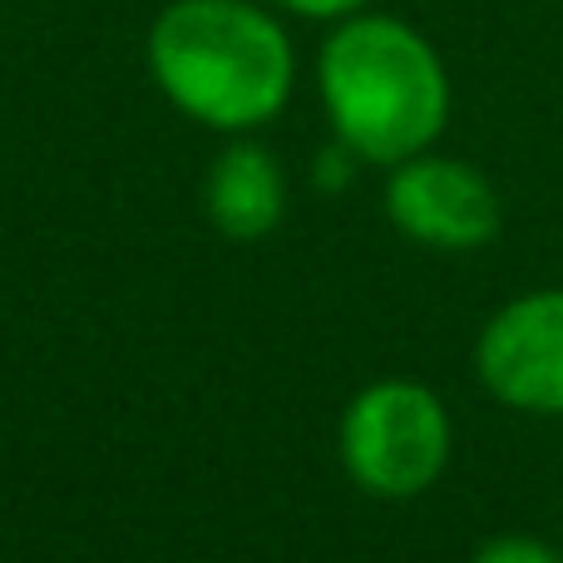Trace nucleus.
<instances>
[{"label":"nucleus","instance_id":"f03ea898","mask_svg":"<svg viewBox=\"0 0 563 563\" xmlns=\"http://www.w3.org/2000/svg\"><path fill=\"white\" fill-rule=\"evenodd\" d=\"M148 69L178 114L247 134L287 109L297 49L282 20L253 0H174L148 30Z\"/></svg>","mask_w":563,"mask_h":563},{"label":"nucleus","instance_id":"20e7f679","mask_svg":"<svg viewBox=\"0 0 563 563\" xmlns=\"http://www.w3.org/2000/svg\"><path fill=\"white\" fill-rule=\"evenodd\" d=\"M475 376L505 410L563 416V287L509 297L475 336Z\"/></svg>","mask_w":563,"mask_h":563},{"label":"nucleus","instance_id":"6e6552de","mask_svg":"<svg viewBox=\"0 0 563 563\" xmlns=\"http://www.w3.org/2000/svg\"><path fill=\"white\" fill-rule=\"evenodd\" d=\"M356 168H361V158L351 154L341 139H331V144L317 154V184L327 188V194H341V188L351 184V174H356Z\"/></svg>","mask_w":563,"mask_h":563},{"label":"nucleus","instance_id":"423d86ee","mask_svg":"<svg viewBox=\"0 0 563 563\" xmlns=\"http://www.w3.org/2000/svg\"><path fill=\"white\" fill-rule=\"evenodd\" d=\"M287 213V178L263 144H228L208 168V218L223 238L257 243Z\"/></svg>","mask_w":563,"mask_h":563},{"label":"nucleus","instance_id":"f257e3e1","mask_svg":"<svg viewBox=\"0 0 563 563\" xmlns=\"http://www.w3.org/2000/svg\"><path fill=\"white\" fill-rule=\"evenodd\" d=\"M317 95L331 139L376 168H396L435 148L455 109L440 49L410 20L380 10L331 25L317 49Z\"/></svg>","mask_w":563,"mask_h":563},{"label":"nucleus","instance_id":"39448f33","mask_svg":"<svg viewBox=\"0 0 563 563\" xmlns=\"http://www.w3.org/2000/svg\"><path fill=\"white\" fill-rule=\"evenodd\" d=\"M386 174V218L410 243L435 253H475L495 243L505 228V208L489 174L465 158L426 148Z\"/></svg>","mask_w":563,"mask_h":563},{"label":"nucleus","instance_id":"0eeeda50","mask_svg":"<svg viewBox=\"0 0 563 563\" xmlns=\"http://www.w3.org/2000/svg\"><path fill=\"white\" fill-rule=\"evenodd\" d=\"M470 563H563V554L534 534H495L470 554Z\"/></svg>","mask_w":563,"mask_h":563},{"label":"nucleus","instance_id":"7ed1b4c3","mask_svg":"<svg viewBox=\"0 0 563 563\" xmlns=\"http://www.w3.org/2000/svg\"><path fill=\"white\" fill-rule=\"evenodd\" d=\"M341 465L366 495L376 499H416L445 475L455 426L445 400L420 380H371L341 410Z\"/></svg>","mask_w":563,"mask_h":563},{"label":"nucleus","instance_id":"1a4fd4ad","mask_svg":"<svg viewBox=\"0 0 563 563\" xmlns=\"http://www.w3.org/2000/svg\"><path fill=\"white\" fill-rule=\"evenodd\" d=\"M282 5L287 15H301V20H327V25H336V20L346 15H361V10H371L376 0H273Z\"/></svg>","mask_w":563,"mask_h":563},{"label":"nucleus","instance_id":"9d476101","mask_svg":"<svg viewBox=\"0 0 563 563\" xmlns=\"http://www.w3.org/2000/svg\"><path fill=\"white\" fill-rule=\"evenodd\" d=\"M559 554H563V544H559Z\"/></svg>","mask_w":563,"mask_h":563}]
</instances>
